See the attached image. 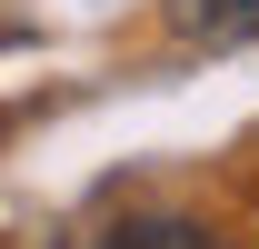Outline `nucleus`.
<instances>
[{"label": "nucleus", "instance_id": "f257e3e1", "mask_svg": "<svg viewBox=\"0 0 259 249\" xmlns=\"http://www.w3.org/2000/svg\"><path fill=\"white\" fill-rule=\"evenodd\" d=\"M100 249H229L209 219H180V210H130L100 229Z\"/></svg>", "mask_w": 259, "mask_h": 249}, {"label": "nucleus", "instance_id": "f03ea898", "mask_svg": "<svg viewBox=\"0 0 259 249\" xmlns=\"http://www.w3.org/2000/svg\"><path fill=\"white\" fill-rule=\"evenodd\" d=\"M169 30L229 50V40H259V0H169Z\"/></svg>", "mask_w": 259, "mask_h": 249}]
</instances>
